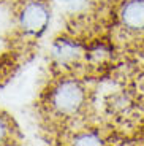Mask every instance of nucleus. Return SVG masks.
<instances>
[{
  "label": "nucleus",
  "mask_w": 144,
  "mask_h": 146,
  "mask_svg": "<svg viewBox=\"0 0 144 146\" xmlns=\"http://www.w3.org/2000/svg\"><path fill=\"white\" fill-rule=\"evenodd\" d=\"M44 105L57 119H75L87 105V89L76 76H60L49 86Z\"/></svg>",
  "instance_id": "obj_1"
},
{
  "label": "nucleus",
  "mask_w": 144,
  "mask_h": 146,
  "mask_svg": "<svg viewBox=\"0 0 144 146\" xmlns=\"http://www.w3.org/2000/svg\"><path fill=\"white\" fill-rule=\"evenodd\" d=\"M51 21V8L46 0H22L19 5L16 22L22 36L38 40Z\"/></svg>",
  "instance_id": "obj_2"
},
{
  "label": "nucleus",
  "mask_w": 144,
  "mask_h": 146,
  "mask_svg": "<svg viewBox=\"0 0 144 146\" xmlns=\"http://www.w3.org/2000/svg\"><path fill=\"white\" fill-rule=\"evenodd\" d=\"M86 59V44L73 36H59L51 46V62L60 72H71Z\"/></svg>",
  "instance_id": "obj_3"
},
{
  "label": "nucleus",
  "mask_w": 144,
  "mask_h": 146,
  "mask_svg": "<svg viewBox=\"0 0 144 146\" xmlns=\"http://www.w3.org/2000/svg\"><path fill=\"white\" fill-rule=\"evenodd\" d=\"M117 21L127 33H144V0H122L117 8Z\"/></svg>",
  "instance_id": "obj_4"
},
{
  "label": "nucleus",
  "mask_w": 144,
  "mask_h": 146,
  "mask_svg": "<svg viewBox=\"0 0 144 146\" xmlns=\"http://www.w3.org/2000/svg\"><path fill=\"white\" fill-rule=\"evenodd\" d=\"M111 57H112V48L106 41L97 40L90 44H86V59H84V62H87L89 65L92 67L104 65V64L109 62Z\"/></svg>",
  "instance_id": "obj_5"
},
{
  "label": "nucleus",
  "mask_w": 144,
  "mask_h": 146,
  "mask_svg": "<svg viewBox=\"0 0 144 146\" xmlns=\"http://www.w3.org/2000/svg\"><path fill=\"white\" fill-rule=\"evenodd\" d=\"M70 143L78 146H98L104 145V138L97 129H81L70 137Z\"/></svg>",
  "instance_id": "obj_6"
},
{
  "label": "nucleus",
  "mask_w": 144,
  "mask_h": 146,
  "mask_svg": "<svg viewBox=\"0 0 144 146\" xmlns=\"http://www.w3.org/2000/svg\"><path fill=\"white\" fill-rule=\"evenodd\" d=\"M13 124L7 114L0 113V145H8L13 141Z\"/></svg>",
  "instance_id": "obj_7"
},
{
  "label": "nucleus",
  "mask_w": 144,
  "mask_h": 146,
  "mask_svg": "<svg viewBox=\"0 0 144 146\" xmlns=\"http://www.w3.org/2000/svg\"><path fill=\"white\" fill-rule=\"evenodd\" d=\"M59 2H65V3H70V2H75V0H59Z\"/></svg>",
  "instance_id": "obj_8"
}]
</instances>
